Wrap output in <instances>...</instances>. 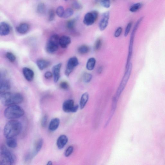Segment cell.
Returning <instances> with one entry per match:
<instances>
[{
  "mask_svg": "<svg viewBox=\"0 0 165 165\" xmlns=\"http://www.w3.org/2000/svg\"><path fill=\"white\" fill-rule=\"evenodd\" d=\"M22 129V124L19 121H9L5 126L4 136L6 138L14 137L20 134Z\"/></svg>",
  "mask_w": 165,
  "mask_h": 165,
  "instance_id": "cell-1",
  "label": "cell"
},
{
  "mask_svg": "<svg viewBox=\"0 0 165 165\" xmlns=\"http://www.w3.org/2000/svg\"><path fill=\"white\" fill-rule=\"evenodd\" d=\"M0 100L4 105L9 106L22 103L23 97L19 93L6 92L1 93Z\"/></svg>",
  "mask_w": 165,
  "mask_h": 165,
  "instance_id": "cell-2",
  "label": "cell"
},
{
  "mask_svg": "<svg viewBox=\"0 0 165 165\" xmlns=\"http://www.w3.org/2000/svg\"><path fill=\"white\" fill-rule=\"evenodd\" d=\"M24 114V111L22 108L15 105L9 106L4 112L5 118L9 119L19 118L23 116Z\"/></svg>",
  "mask_w": 165,
  "mask_h": 165,
  "instance_id": "cell-3",
  "label": "cell"
},
{
  "mask_svg": "<svg viewBox=\"0 0 165 165\" xmlns=\"http://www.w3.org/2000/svg\"><path fill=\"white\" fill-rule=\"evenodd\" d=\"M14 161V157L12 153L6 147L2 146L1 150L0 165H12Z\"/></svg>",
  "mask_w": 165,
  "mask_h": 165,
  "instance_id": "cell-4",
  "label": "cell"
},
{
  "mask_svg": "<svg viewBox=\"0 0 165 165\" xmlns=\"http://www.w3.org/2000/svg\"><path fill=\"white\" fill-rule=\"evenodd\" d=\"M143 17L140 18L136 22L133 29L132 33L131 34L129 44V52L128 56L127 59L126 65V67H127L130 63V61L131 59V57L132 54L133 46L134 42L135 37V34L138 27L140 24L141 22L143 19Z\"/></svg>",
  "mask_w": 165,
  "mask_h": 165,
  "instance_id": "cell-5",
  "label": "cell"
},
{
  "mask_svg": "<svg viewBox=\"0 0 165 165\" xmlns=\"http://www.w3.org/2000/svg\"><path fill=\"white\" fill-rule=\"evenodd\" d=\"M60 37L57 35L52 36L48 41L46 45V50L50 53L57 51L60 45Z\"/></svg>",
  "mask_w": 165,
  "mask_h": 165,
  "instance_id": "cell-6",
  "label": "cell"
},
{
  "mask_svg": "<svg viewBox=\"0 0 165 165\" xmlns=\"http://www.w3.org/2000/svg\"><path fill=\"white\" fill-rule=\"evenodd\" d=\"M132 69V64L130 63L128 67L126 69L125 73L122 79L120 86L116 92V97L118 98L126 86L130 77Z\"/></svg>",
  "mask_w": 165,
  "mask_h": 165,
  "instance_id": "cell-7",
  "label": "cell"
},
{
  "mask_svg": "<svg viewBox=\"0 0 165 165\" xmlns=\"http://www.w3.org/2000/svg\"><path fill=\"white\" fill-rule=\"evenodd\" d=\"M98 16V13L96 11L87 13L85 15L83 23L88 26L92 25L97 19Z\"/></svg>",
  "mask_w": 165,
  "mask_h": 165,
  "instance_id": "cell-8",
  "label": "cell"
},
{
  "mask_svg": "<svg viewBox=\"0 0 165 165\" xmlns=\"http://www.w3.org/2000/svg\"><path fill=\"white\" fill-rule=\"evenodd\" d=\"M79 64L77 58L75 57H72L69 60L67 66L65 74L67 77H69L74 69Z\"/></svg>",
  "mask_w": 165,
  "mask_h": 165,
  "instance_id": "cell-9",
  "label": "cell"
},
{
  "mask_svg": "<svg viewBox=\"0 0 165 165\" xmlns=\"http://www.w3.org/2000/svg\"><path fill=\"white\" fill-rule=\"evenodd\" d=\"M110 18V13L108 12L104 13L102 15L101 19L99 24V29L101 31H103L107 28Z\"/></svg>",
  "mask_w": 165,
  "mask_h": 165,
  "instance_id": "cell-10",
  "label": "cell"
},
{
  "mask_svg": "<svg viewBox=\"0 0 165 165\" xmlns=\"http://www.w3.org/2000/svg\"><path fill=\"white\" fill-rule=\"evenodd\" d=\"M62 64L59 63L53 67L52 69L53 76H54V81L57 83L60 77V71Z\"/></svg>",
  "mask_w": 165,
  "mask_h": 165,
  "instance_id": "cell-11",
  "label": "cell"
},
{
  "mask_svg": "<svg viewBox=\"0 0 165 165\" xmlns=\"http://www.w3.org/2000/svg\"><path fill=\"white\" fill-rule=\"evenodd\" d=\"M74 101L72 100L69 99L66 100L63 104V110L66 113L71 112L74 106Z\"/></svg>",
  "mask_w": 165,
  "mask_h": 165,
  "instance_id": "cell-12",
  "label": "cell"
},
{
  "mask_svg": "<svg viewBox=\"0 0 165 165\" xmlns=\"http://www.w3.org/2000/svg\"><path fill=\"white\" fill-rule=\"evenodd\" d=\"M23 73L25 79L29 82H31L33 80L34 76V73L33 70L30 69L25 67L23 69Z\"/></svg>",
  "mask_w": 165,
  "mask_h": 165,
  "instance_id": "cell-13",
  "label": "cell"
},
{
  "mask_svg": "<svg viewBox=\"0 0 165 165\" xmlns=\"http://www.w3.org/2000/svg\"><path fill=\"white\" fill-rule=\"evenodd\" d=\"M67 137L65 135L60 136L57 141V144L58 149L61 150L66 146L67 143Z\"/></svg>",
  "mask_w": 165,
  "mask_h": 165,
  "instance_id": "cell-14",
  "label": "cell"
},
{
  "mask_svg": "<svg viewBox=\"0 0 165 165\" xmlns=\"http://www.w3.org/2000/svg\"><path fill=\"white\" fill-rule=\"evenodd\" d=\"M10 32V27L7 23L3 22L0 24V35L1 36L8 35Z\"/></svg>",
  "mask_w": 165,
  "mask_h": 165,
  "instance_id": "cell-15",
  "label": "cell"
},
{
  "mask_svg": "<svg viewBox=\"0 0 165 165\" xmlns=\"http://www.w3.org/2000/svg\"><path fill=\"white\" fill-rule=\"evenodd\" d=\"M43 143V140L40 139L37 141L35 145L34 150L31 154H29L31 158L35 156L41 150Z\"/></svg>",
  "mask_w": 165,
  "mask_h": 165,
  "instance_id": "cell-16",
  "label": "cell"
},
{
  "mask_svg": "<svg viewBox=\"0 0 165 165\" xmlns=\"http://www.w3.org/2000/svg\"><path fill=\"white\" fill-rule=\"evenodd\" d=\"M10 88L9 82L5 79H1L0 82V92L1 93L6 92Z\"/></svg>",
  "mask_w": 165,
  "mask_h": 165,
  "instance_id": "cell-17",
  "label": "cell"
},
{
  "mask_svg": "<svg viewBox=\"0 0 165 165\" xmlns=\"http://www.w3.org/2000/svg\"><path fill=\"white\" fill-rule=\"evenodd\" d=\"M71 43V39L70 37L64 36L60 38V45L62 48H66Z\"/></svg>",
  "mask_w": 165,
  "mask_h": 165,
  "instance_id": "cell-18",
  "label": "cell"
},
{
  "mask_svg": "<svg viewBox=\"0 0 165 165\" xmlns=\"http://www.w3.org/2000/svg\"><path fill=\"white\" fill-rule=\"evenodd\" d=\"M30 28L29 25L26 23L20 24L16 28L18 33L20 34H24L29 31Z\"/></svg>",
  "mask_w": 165,
  "mask_h": 165,
  "instance_id": "cell-19",
  "label": "cell"
},
{
  "mask_svg": "<svg viewBox=\"0 0 165 165\" xmlns=\"http://www.w3.org/2000/svg\"><path fill=\"white\" fill-rule=\"evenodd\" d=\"M60 120L59 119L56 118L51 120L49 126V129L51 131H56L59 127Z\"/></svg>",
  "mask_w": 165,
  "mask_h": 165,
  "instance_id": "cell-20",
  "label": "cell"
},
{
  "mask_svg": "<svg viewBox=\"0 0 165 165\" xmlns=\"http://www.w3.org/2000/svg\"><path fill=\"white\" fill-rule=\"evenodd\" d=\"M36 64L40 70H42L49 67L50 66V63L44 60H39L37 61Z\"/></svg>",
  "mask_w": 165,
  "mask_h": 165,
  "instance_id": "cell-21",
  "label": "cell"
},
{
  "mask_svg": "<svg viewBox=\"0 0 165 165\" xmlns=\"http://www.w3.org/2000/svg\"><path fill=\"white\" fill-rule=\"evenodd\" d=\"M89 99V95L87 92L84 93L82 96L80 102V106L81 109H83L87 104Z\"/></svg>",
  "mask_w": 165,
  "mask_h": 165,
  "instance_id": "cell-22",
  "label": "cell"
},
{
  "mask_svg": "<svg viewBox=\"0 0 165 165\" xmlns=\"http://www.w3.org/2000/svg\"><path fill=\"white\" fill-rule=\"evenodd\" d=\"M6 143L7 146L9 148H15L17 146V142L14 137L7 138Z\"/></svg>",
  "mask_w": 165,
  "mask_h": 165,
  "instance_id": "cell-23",
  "label": "cell"
},
{
  "mask_svg": "<svg viewBox=\"0 0 165 165\" xmlns=\"http://www.w3.org/2000/svg\"><path fill=\"white\" fill-rule=\"evenodd\" d=\"M96 62V61L94 58L91 57L89 58L86 64V68L88 70L92 71L94 70L95 65Z\"/></svg>",
  "mask_w": 165,
  "mask_h": 165,
  "instance_id": "cell-24",
  "label": "cell"
},
{
  "mask_svg": "<svg viewBox=\"0 0 165 165\" xmlns=\"http://www.w3.org/2000/svg\"><path fill=\"white\" fill-rule=\"evenodd\" d=\"M36 12L38 14L42 15L44 14L46 12V6L43 3H39L36 8Z\"/></svg>",
  "mask_w": 165,
  "mask_h": 165,
  "instance_id": "cell-25",
  "label": "cell"
},
{
  "mask_svg": "<svg viewBox=\"0 0 165 165\" xmlns=\"http://www.w3.org/2000/svg\"><path fill=\"white\" fill-rule=\"evenodd\" d=\"M143 4L140 2L133 5L130 8V11L133 13L136 12L140 10L143 7Z\"/></svg>",
  "mask_w": 165,
  "mask_h": 165,
  "instance_id": "cell-26",
  "label": "cell"
},
{
  "mask_svg": "<svg viewBox=\"0 0 165 165\" xmlns=\"http://www.w3.org/2000/svg\"><path fill=\"white\" fill-rule=\"evenodd\" d=\"M78 51L79 54L84 55L87 54L89 52V48L88 46L83 45L78 48Z\"/></svg>",
  "mask_w": 165,
  "mask_h": 165,
  "instance_id": "cell-27",
  "label": "cell"
},
{
  "mask_svg": "<svg viewBox=\"0 0 165 165\" xmlns=\"http://www.w3.org/2000/svg\"><path fill=\"white\" fill-rule=\"evenodd\" d=\"M76 20L75 19L68 20L66 24L67 28L69 30L73 29L75 26Z\"/></svg>",
  "mask_w": 165,
  "mask_h": 165,
  "instance_id": "cell-28",
  "label": "cell"
},
{
  "mask_svg": "<svg viewBox=\"0 0 165 165\" xmlns=\"http://www.w3.org/2000/svg\"><path fill=\"white\" fill-rule=\"evenodd\" d=\"M74 11L71 8H68L65 10L64 13L62 18L64 19H67L73 15Z\"/></svg>",
  "mask_w": 165,
  "mask_h": 165,
  "instance_id": "cell-29",
  "label": "cell"
},
{
  "mask_svg": "<svg viewBox=\"0 0 165 165\" xmlns=\"http://www.w3.org/2000/svg\"><path fill=\"white\" fill-rule=\"evenodd\" d=\"M92 76L91 74L88 73H84L83 76V81L86 83H88L91 81Z\"/></svg>",
  "mask_w": 165,
  "mask_h": 165,
  "instance_id": "cell-30",
  "label": "cell"
},
{
  "mask_svg": "<svg viewBox=\"0 0 165 165\" xmlns=\"http://www.w3.org/2000/svg\"><path fill=\"white\" fill-rule=\"evenodd\" d=\"M64 12L65 10L64 9L63 7L60 6L57 8L56 13L58 17L62 18Z\"/></svg>",
  "mask_w": 165,
  "mask_h": 165,
  "instance_id": "cell-31",
  "label": "cell"
},
{
  "mask_svg": "<svg viewBox=\"0 0 165 165\" xmlns=\"http://www.w3.org/2000/svg\"><path fill=\"white\" fill-rule=\"evenodd\" d=\"M6 57L11 62H14L15 60V56L11 52H8L6 54Z\"/></svg>",
  "mask_w": 165,
  "mask_h": 165,
  "instance_id": "cell-32",
  "label": "cell"
},
{
  "mask_svg": "<svg viewBox=\"0 0 165 165\" xmlns=\"http://www.w3.org/2000/svg\"><path fill=\"white\" fill-rule=\"evenodd\" d=\"M55 11L53 9H50L49 12L48 20L49 21H52L55 19Z\"/></svg>",
  "mask_w": 165,
  "mask_h": 165,
  "instance_id": "cell-33",
  "label": "cell"
},
{
  "mask_svg": "<svg viewBox=\"0 0 165 165\" xmlns=\"http://www.w3.org/2000/svg\"><path fill=\"white\" fill-rule=\"evenodd\" d=\"M100 2L102 6L104 8H108L110 6V0H100Z\"/></svg>",
  "mask_w": 165,
  "mask_h": 165,
  "instance_id": "cell-34",
  "label": "cell"
},
{
  "mask_svg": "<svg viewBox=\"0 0 165 165\" xmlns=\"http://www.w3.org/2000/svg\"><path fill=\"white\" fill-rule=\"evenodd\" d=\"M102 42L101 40L99 39L97 40L95 42L94 49L95 50H99L101 46Z\"/></svg>",
  "mask_w": 165,
  "mask_h": 165,
  "instance_id": "cell-35",
  "label": "cell"
},
{
  "mask_svg": "<svg viewBox=\"0 0 165 165\" xmlns=\"http://www.w3.org/2000/svg\"><path fill=\"white\" fill-rule=\"evenodd\" d=\"M74 148L72 146H69L65 152V155L66 157H68L71 155L73 152Z\"/></svg>",
  "mask_w": 165,
  "mask_h": 165,
  "instance_id": "cell-36",
  "label": "cell"
},
{
  "mask_svg": "<svg viewBox=\"0 0 165 165\" xmlns=\"http://www.w3.org/2000/svg\"><path fill=\"white\" fill-rule=\"evenodd\" d=\"M72 6L74 9L78 10L82 9L83 8L82 5L77 2H74L73 3Z\"/></svg>",
  "mask_w": 165,
  "mask_h": 165,
  "instance_id": "cell-37",
  "label": "cell"
},
{
  "mask_svg": "<svg viewBox=\"0 0 165 165\" xmlns=\"http://www.w3.org/2000/svg\"><path fill=\"white\" fill-rule=\"evenodd\" d=\"M132 23L130 22L127 24L124 33V36L126 37L129 35L132 27Z\"/></svg>",
  "mask_w": 165,
  "mask_h": 165,
  "instance_id": "cell-38",
  "label": "cell"
},
{
  "mask_svg": "<svg viewBox=\"0 0 165 165\" xmlns=\"http://www.w3.org/2000/svg\"><path fill=\"white\" fill-rule=\"evenodd\" d=\"M48 116L46 115H44L41 121V125L43 127H45L47 125Z\"/></svg>",
  "mask_w": 165,
  "mask_h": 165,
  "instance_id": "cell-39",
  "label": "cell"
},
{
  "mask_svg": "<svg viewBox=\"0 0 165 165\" xmlns=\"http://www.w3.org/2000/svg\"><path fill=\"white\" fill-rule=\"evenodd\" d=\"M122 31V29L121 27H119L115 31V34L114 36L116 38H118L121 35Z\"/></svg>",
  "mask_w": 165,
  "mask_h": 165,
  "instance_id": "cell-40",
  "label": "cell"
},
{
  "mask_svg": "<svg viewBox=\"0 0 165 165\" xmlns=\"http://www.w3.org/2000/svg\"><path fill=\"white\" fill-rule=\"evenodd\" d=\"M60 87L62 89L67 90L69 88L68 84L66 82H62L60 84Z\"/></svg>",
  "mask_w": 165,
  "mask_h": 165,
  "instance_id": "cell-41",
  "label": "cell"
},
{
  "mask_svg": "<svg viewBox=\"0 0 165 165\" xmlns=\"http://www.w3.org/2000/svg\"><path fill=\"white\" fill-rule=\"evenodd\" d=\"M53 76V74L50 72L47 71L45 74V77L47 79H49L51 78Z\"/></svg>",
  "mask_w": 165,
  "mask_h": 165,
  "instance_id": "cell-42",
  "label": "cell"
},
{
  "mask_svg": "<svg viewBox=\"0 0 165 165\" xmlns=\"http://www.w3.org/2000/svg\"><path fill=\"white\" fill-rule=\"evenodd\" d=\"M78 108H79L78 105H74L72 110L71 112L75 113L78 110Z\"/></svg>",
  "mask_w": 165,
  "mask_h": 165,
  "instance_id": "cell-43",
  "label": "cell"
},
{
  "mask_svg": "<svg viewBox=\"0 0 165 165\" xmlns=\"http://www.w3.org/2000/svg\"><path fill=\"white\" fill-rule=\"evenodd\" d=\"M103 70V68L102 67H100L98 69V72L99 74L101 73Z\"/></svg>",
  "mask_w": 165,
  "mask_h": 165,
  "instance_id": "cell-44",
  "label": "cell"
},
{
  "mask_svg": "<svg viewBox=\"0 0 165 165\" xmlns=\"http://www.w3.org/2000/svg\"><path fill=\"white\" fill-rule=\"evenodd\" d=\"M53 164L52 162L51 161H49L47 163V165H52Z\"/></svg>",
  "mask_w": 165,
  "mask_h": 165,
  "instance_id": "cell-45",
  "label": "cell"
},
{
  "mask_svg": "<svg viewBox=\"0 0 165 165\" xmlns=\"http://www.w3.org/2000/svg\"><path fill=\"white\" fill-rule=\"evenodd\" d=\"M97 1H100V0H97Z\"/></svg>",
  "mask_w": 165,
  "mask_h": 165,
  "instance_id": "cell-46",
  "label": "cell"
},
{
  "mask_svg": "<svg viewBox=\"0 0 165 165\" xmlns=\"http://www.w3.org/2000/svg\"><path fill=\"white\" fill-rule=\"evenodd\" d=\"M64 1H68V0H64Z\"/></svg>",
  "mask_w": 165,
  "mask_h": 165,
  "instance_id": "cell-47",
  "label": "cell"
},
{
  "mask_svg": "<svg viewBox=\"0 0 165 165\" xmlns=\"http://www.w3.org/2000/svg\"><path fill=\"white\" fill-rule=\"evenodd\" d=\"M113 1H114V0H113Z\"/></svg>",
  "mask_w": 165,
  "mask_h": 165,
  "instance_id": "cell-48",
  "label": "cell"
}]
</instances>
